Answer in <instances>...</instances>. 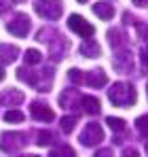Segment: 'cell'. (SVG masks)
Here are the masks:
<instances>
[{"mask_svg": "<svg viewBox=\"0 0 148 157\" xmlns=\"http://www.w3.org/2000/svg\"><path fill=\"white\" fill-rule=\"evenodd\" d=\"M30 28H32V24H30V17H28L25 13H17V15L6 24V30H9L13 36H19V38L28 36Z\"/></svg>", "mask_w": 148, "mask_h": 157, "instance_id": "5", "label": "cell"}, {"mask_svg": "<svg viewBox=\"0 0 148 157\" xmlns=\"http://www.w3.org/2000/svg\"><path fill=\"white\" fill-rule=\"evenodd\" d=\"M108 98H110V102L114 106H121V108H127V106L135 104V100H138V94H135V89H133V85H129V83H114L110 89H108Z\"/></svg>", "mask_w": 148, "mask_h": 157, "instance_id": "1", "label": "cell"}, {"mask_svg": "<svg viewBox=\"0 0 148 157\" xmlns=\"http://www.w3.org/2000/svg\"><path fill=\"white\" fill-rule=\"evenodd\" d=\"M89 87H95V89H99V87H104L106 83H108V77H106V72L104 70H89L87 75H85V78H83Z\"/></svg>", "mask_w": 148, "mask_h": 157, "instance_id": "10", "label": "cell"}, {"mask_svg": "<svg viewBox=\"0 0 148 157\" xmlns=\"http://www.w3.org/2000/svg\"><path fill=\"white\" fill-rule=\"evenodd\" d=\"M80 53H83L85 57H99L102 49H99V45L93 38H85L83 45H80Z\"/></svg>", "mask_w": 148, "mask_h": 157, "instance_id": "16", "label": "cell"}, {"mask_svg": "<svg viewBox=\"0 0 148 157\" xmlns=\"http://www.w3.org/2000/svg\"><path fill=\"white\" fill-rule=\"evenodd\" d=\"M68 78H70L72 83H78V85H80L85 77H83V70H78V68H70V70H68Z\"/></svg>", "mask_w": 148, "mask_h": 157, "instance_id": "24", "label": "cell"}, {"mask_svg": "<svg viewBox=\"0 0 148 157\" xmlns=\"http://www.w3.org/2000/svg\"><path fill=\"white\" fill-rule=\"evenodd\" d=\"M146 151H148V142H146Z\"/></svg>", "mask_w": 148, "mask_h": 157, "instance_id": "36", "label": "cell"}, {"mask_svg": "<svg viewBox=\"0 0 148 157\" xmlns=\"http://www.w3.org/2000/svg\"><path fill=\"white\" fill-rule=\"evenodd\" d=\"M13 2H25V0H13Z\"/></svg>", "mask_w": 148, "mask_h": 157, "instance_id": "35", "label": "cell"}, {"mask_svg": "<svg viewBox=\"0 0 148 157\" xmlns=\"http://www.w3.org/2000/svg\"><path fill=\"white\" fill-rule=\"evenodd\" d=\"M106 123H108V128H110L112 132H119V134L127 130L125 121H123V119H119V117H108V119H106Z\"/></svg>", "mask_w": 148, "mask_h": 157, "instance_id": "20", "label": "cell"}, {"mask_svg": "<svg viewBox=\"0 0 148 157\" xmlns=\"http://www.w3.org/2000/svg\"><path fill=\"white\" fill-rule=\"evenodd\" d=\"M24 59H25L28 66H32V64H40V62H43V53L38 51V49H28L25 55H24Z\"/></svg>", "mask_w": 148, "mask_h": 157, "instance_id": "19", "label": "cell"}, {"mask_svg": "<svg viewBox=\"0 0 148 157\" xmlns=\"http://www.w3.org/2000/svg\"><path fill=\"white\" fill-rule=\"evenodd\" d=\"M80 106H83V110H85L87 115H99V110H102L99 100L93 98V96H83V98H80Z\"/></svg>", "mask_w": 148, "mask_h": 157, "instance_id": "15", "label": "cell"}, {"mask_svg": "<svg viewBox=\"0 0 148 157\" xmlns=\"http://www.w3.org/2000/svg\"><path fill=\"white\" fill-rule=\"evenodd\" d=\"M59 104L64 108H78V91L76 89H64L59 96Z\"/></svg>", "mask_w": 148, "mask_h": 157, "instance_id": "13", "label": "cell"}, {"mask_svg": "<svg viewBox=\"0 0 148 157\" xmlns=\"http://www.w3.org/2000/svg\"><path fill=\"white\" fill-rule=\"evenodd\" d=\"M49 36H55V32L47 28V30H40V32L36 34V40H40V43H45V40H47V43H49V40H51Z\"/></svg>", "mask_w": 148, "mask_h": 157, "instance_id": "25", "label": "cell"}, {"mask_svg": "<svg viewBox=\"0 0 148 157\" xmlns=\"http://www.w3.org/2000/svg\"><path fill=\"white\" fill-rule=\"evenodd\" d=\"M61 153L74 155V149H70V147H59V149H53V151H51V155H61Z\"/></svg>", "mask_w": 148, "mask_h": 157, "instance_id": "26", "label": "cell"}, {"mask_svg": "<svg viewBox=\"0 0 148 157\" xmlns=\"http://www.w3.org/2000/svg\"><path fill=\"white\" fill-rule=\"evenodd\" d=\"M112 66L117 72L121 75H129L133 70V57H131V51H119L114 57H112Z\"/></svg>", "mask_w": 148, "mask_h": 157, "instance_id": "7", "label": "cell"}, {"mask_svg": "<svg viewBox=\"0 0 148 157\" xmlns=\"http://www.w3.org/2000/svg\"><path fill=\"white\" fill-rule=\"evenodd\" d=\"M123 153H125V155H138V151H135V149H125Z\"/></svg>", "mask_w": 148, "mask_h": 157, "instance_id": "31", "label": "cell"}, {"mask_svg": "<svg viewBox=\"0 0 148 157\" xmlns=\"http://www.w3.org/2000/svg\"><path fill=\"white\" fill-rule=\"evenodd\" d=\"M24 102V94L19 89H6L2 96H0V104H6V106H19Z\"/></svg>", "mask_w": 148, "mask_h": 157, "instance_id": "12", "label": "cell"}, {"mask_svg": "<svg viewBox=\"0 0 148 157\" xmlns=\"http://www.w3.org/2000/svg\"><path fill=\"white\" fill-rule=\"evenodd\" d=\"M95 155H112V149H104V151H98Z\"/></svg>", "mask_w": 148, "mask_h": 157, "instance_id": "30", "label": "cell"}, {"mask_svg": "<svg viewBox=\"0 0 148 157\" xmlns=\"http://www.w3.org/2000/svg\"><path fill=\"white\" fill-rule=\"evenodd\" d=\"M146 91H148V87H146Z\"/></svg>", "mask_w": 148, "mask_h": 157, "instance_id": "37", "label": "cell"}, {"mask_svg": "<svg viewBox=\"0 0 148 157\" xmlns=\"http://www.w3.org/2000/svg\"><path fill=\"white\" fill-rule=\"evenodd\" d=\"M135 128H138V132H140L142 136H146V138H148V115H142V117H138V121H135Z\"/></svg>", "mask_w": 148, "mask_h": 157, "instance_id": "23", "label": "cell"}, {"mask_svg": "<svg viewBox=\"0 0 148 157\" xmlns=\"http://www.w3.org/2000/svg\"><path fill=\"white\" fill-rule=\"evenodd\" d=\"M108 40H110V45H112L114 49H121V47L127 45V36L123 34V30H119V28L108 30Z\"/></svg>", "mask_w": 148, "mask_h": 157, "instance_id": "17", "label": "cell"}, {"mask_svg": "<svg viewBox=\"0 0 148 157\" xmlns=\"http://www.w3.org/2000/svg\"><path fill=\"white\" fill-rule=\"evenodd\" d=\"M34 11L40 17H45L49 21H55L64 13V2L61 0H36L34 2Z\"/></svg>", "mask_w": 148, "mask_h": 157, "instance_id": "2", "label": "cell"}, {"mask_svg": "<svg viewBox=\"0 0 148 157\" xmlns=\"http://www.w3.org/2000/svg\"><path fill=\"white\" fill-rule=\"evenodd\" d=\"M25 119V115L21 110H15V108H9L6 113H4V121H9V123H21Z\"/></svg>", "mask_w": 148, "mask_h": 157, "instance_id": "18", "label": "cell"}, {"mask_svg": "<svg viewBox=\"0 0 148 157\" xmlns=\"http://www.w3.org/2000/svg\"><path fill=\"white\" fill-rule=\"evenodd\" d=\"M68 28L72 30V32H76L78 36H83V38H91L93 34H95V28L91 26L85 17H80V15H70L68 17Z\"/></svg>", "mask_w": 148, "mask_h": 157, "instance_id": "4", "label": "cell"}, {"mask_svg": "<svg viewBox=\"0 0 148 157\" xmlns=\"http://www.w3.org/2000/svg\"><path fill=\"white\" fill-rule=\"evenodd\" d=\"M19 55V49L15 45H9V43H2L0 45V64L6 66V64H13Z\"/></svg>", "mask_w": 148, "mask_h": 157, "instance_id": "11", "label": "cell"}, {"mask_svg": "<svg viewBox=\"0 0 148 157\" xmlns=\"http://www.w3.org/2000/svg\"><path fill=\"white\" fill-rule=\"evenodd\" d=\"M49 45H51L49 53L53 55V59H61V57H66V53H68V49H70L68 38L57 36V34H55V38H51V40H49Z\"/></svg>", "mask_w": 148, "mask_h": 157, "instance_id": "8", "label": "cell"}, {"mask_svg": "<svg viewBox=\"0 0 148 157\" xmlns=\"http://www.w3.org/2000/svg\"><path fill=\"white\" fill-rule=\"evenodd\" d=\"M78 2H80V4H85V2H89V0H78Z\"/></svg>", "mask_w": 148, "mask_h": 157, "instance_id": "34", "label": "cell"}, {"mask_svg": "<svg viewBox=\"0 0 148 157\" xmlns=\"http://www.w3.org/2000/svg\"><path fill=\"white\" fill-rule=\"evenodd\" d=\"M4 78V70H2V66H0V81Z\"/></svg>", "mask_w": 148, "mask_h": 157, "instance_id": "33", "label": "cell"}, {"mask_svg": "<svg viewBox=\"0 0 148 157\" xmlns=\"http://www.w3.org/2000/svg\"><path fill=\"white\" fill-rule=\"evenodd\" d=\"M38 140V147H49V144H53V140H55V136L51 134V132H38V136H36Z\"/></svg>", "mask_w": 148, "mask_h": 157, "instance_id": "22", "label": "cell"}, {"mask_svg": "<svg viewBox=\"0 0 148 157\" xmlns=\"http://www.w3.org/2000/svg\"><path fill=\"white\" fill-rule=\"evenodd\" d=\"M25 138L28 136L21 134V132H4L0 136V149L4 153H17L25 147V142H28Z\"/></svg>", "mask_w": 148, "mask_h": 157, "instance_id": "3", "label": "cell"}, {"mask_svg": "<svg viewBox=\"0 0 148 157\" xmlns=\"http://www.w3.org/2000/svg\"><path fill=\"white\" fill-rule=\"evenodd\" d=\"M30 113H32V117L36 119V121H53V110H51L47 104H43V102H32L30 106Z\"/></svg>", "mask_w": 148, "mask_h": 157, "instance_id": "9", "label": "cell"}, {"mask_svg": "<svg viewBox=\"0 0 148 157\" xmlns=\"http://www.w3.org/2000/svg\"><path fill=\"white\" fill-rule=\"evenodd\" d=\"M123 21H125V26H129V24H135V17H133L131 13H127V11H125V13H123Z\"/></svg>", "mask_w": 148, "mask_h": 157, "instance_id": "29", "label": "cell"}, {"mask_svg": "<svg viewBox=\"0 0 148 157\" xmlns=\"http://www.w3.org/2000/svg\"><path fill=\"white\" fill-rule=\"evenodd\" d=\"M104 140V132L99 128V123H87V128L80 134V142L85 147H95Z\"/></svg>", "mask_w": 148, "mask_h": 157, "instance_id": "6", "label": "cell"}, {"mask_svg": "<svg viewBox=\"0 0 148 157\" xmlns=\"http://www.w3.org/2000/svg\"><path fill=\"white\" fill-rule=\"evenodd\" d=\"M93 13L98 15L99 19L108 21V19L114 17V6H112L110 2H95V4H93Z\"/></svg>", "mask_w": 148, "mask_h": 157, "instance_id": "14", "label": "cell"}, {"mask_svg": "<svg viewBox=\"0 0 148 157\" xmlns=\"http://www.w3.org/2000/svg\"><path fill=\"white\" fill-rule=\"evenodd\" d=\"M138 34L142 40H148V24H138Z\"/></svg>", "mask_w": 148, "mask_h": 157, "instance_id": "27", "label": "cell"}, {"mask_svg": "<svg viewBox=\"0 0 148 157\" xmlns=\"http://www.w3.org/2000/svg\"><path fill=\"white\" fill-rule=\"evenodd\" d=\"M133 4H138V6H146L148 0H133Z\"/></svg>", "mask_w": 148, "mask_h": 157, "instance_id": "32", "label": "cell"}, {"mask_svg": "<svg viewBox=\"0 0 148 157\" xmlns=\"http://www.w3.org/2000/svg\"><path fill=\"white\" fill-rule=\"evenodd\" d=\"M76 123H78V119H76V117H64V119H61V123H59V128H61L64 134H70V132L76 128Z\"/></svg>", "mask_w": 148, "mask_h": 157, "instance_id": "21", "label": "cell"}, {"mask_svg": "<svg viewBox=\"0 0 148 157\" xmlns=\"http://www.w3.org/2000/svg\"><path fill=\"white\" fill-rule=\"evenodd\" d=\"M140 59H142V64L148 68V47H142L140 49Z\"/></svg>", "mask_w": 148, "mask_h": 157, "instance_id": "28", "label": "cell"}]
</instances>
